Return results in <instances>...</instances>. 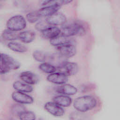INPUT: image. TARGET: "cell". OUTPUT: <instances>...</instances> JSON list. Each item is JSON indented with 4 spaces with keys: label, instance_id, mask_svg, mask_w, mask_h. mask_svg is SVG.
<instances>
[{
    "label": "cell",
    "instance_id": "cell-29",
    "mask_svg": "<svg viewBox=\"0 0 120 120\" xmlns=\"http://www.w3.org/2000/svg\"><path fill=\"white\" fill-rule=\"evenodd\" d=\"M1 53L0 52V55H1Z\"/></svg>",
    "mask_w": 120,
    "mask_h": 120
},
{
    "label": "cell",
    "instance_id": "cell-13",
    "mask_svg": "<svg viewBox=\"0 0 120 120\" xmlns=\"http://www.w3.org/2000/svg\"><path fill=\"white\" fill-rule=\"evenodd\" d=\"M41 33L44 38L51 39L60 34V29L55 26H50L41 31Z\"/></svg>",
    "mask_w": 120,
    "mask_h": 120
},
{
    "label": "cell",
    "instance_id": "cell-17",
    "mask_svg": "<svg viewBox=\"0 0 120 120\" xmlns=\"http://www.w3.org/2000/svg\"><path fill=\"white\" fill-rule=\"evenodd\" d=\"M13 87L16 91L24 92L30 93L33 91V87L22 81H16L13 84Z\"/></svg>",
    "mask_w": 120,
    "mask_h": 120
},
{
    "label": "cell",
    "instance_id": "cell-23",
    "mask_svg": "<svg viewBox=\"0 0 120 120\" xmlns=\"http://www.w3.org/2000/svg\"><path fill=\"white\" fill-rule=\"evenodd\" d=\"M41 17L38 14V11H31L26 15V20L30 23L37 22Z\"/></svg>",
    "mask_w": 120,
    "mask_h": 120
},
{
    "label": "cell",
    "instance_id": "cell-28",
    "mask_svg": "<svg viewBox=\"0 0 120 120\" xmlns=\"http://www.w3.org/2000/svg\"><path fill=\"white\" fill-rule=\"evenodd\" d=\"M55 0H39V4L40 5L45 6L53 2Z\"/></svg>",
    "mask_w": 120,
    "mask_h": 120
},
{
    "label": "cell",
    "instance_id": "cell-9",
    "mask_svg": "<svg viewBox=\"0 0 120 120\" xmlns=\"http://www.w3.org/2000/svg\"><path fill=\"white\" fill-rule=\"evenodd\" d=\"M46 21L50 25L56 26L64 24L66 22L67 18L64 15L57 12L46 17Z\"/></svg>",
    "mask_w": 120,
    "mask_h": 120
},
{
    "label": "cell",
    "instance_id": "cell-14",
    "mask_svg": "<svg viewBox=\"0 0 120 120\" xmlns=\"http://www.w3.org/2000/svg\"><path fill=\"white\" fill-rule=\"evenodd\" d=\"M56 91L60 94L65 95H73L77 92V88L70 84H63L58 87L56 89Z\"/></svg>",
    "mask_w": 120,
    "mask_h": 120
},
{
    "label": "cell",
    "instance_id": "cell-10",
    "mask_svg": "<svg viewBox=\"0 0 120 120\" xmlns=\"http://www.w3.org/2000/svg\"><path fill=\"white\" fill-rule=\"evenodd\" d=\"M60 7V6L53 3L40 8L38 10V12L41 17H47L57 12Z\"/></svg>",
    "mask_w": 120,
    "mask_h": 120
},
{
    "label": "cell",
    "instance_id": "cell-26",
    "mask_svg": "<svg viewBox=\"0 0 120 120\" xmlns=\"http://www.w3.org/2000/svg\"><path fill=\"white\" fill-rule=\"evenodd\" d=\"M51 25L48 24V23L45 20V21L42 20L39 22H37V23L35 25V28L38 31H42V30H44L46 28H48Z\"/></svg>",
    "mask_w": 120,
    "mask_h": 120
},
{
    "label": "cell",
    "instance_id": "cell-12",
    "mask_svg": "<svg viewBox=\"0 0 120 120\" xmlns=\"http://www.w3.org/2000/svg\"><path fill=\"white\" fill-rule=\"evenodd\" d=\"M74 43V40L70 37H66L60 34L53 38L50 39V44L56 47L69 44Z\"/></svg>",
    "mask_w": 120,
    "mask_h": 120
},
{
    "label": "cell",
    "instance_id": "cell-21",
    "mask_svg": "<svg viewBox=\"0 0 120 120\" xmlns=\"http://www.w3.org/2000/svg\"><path fill=\"white\" fill-rule=\"evenodd\" d=\"M32 56L35 60L41 63L45 62L49 58V55L45 52L41 50L34 51L32 53Z\"/></svg>",
    "mask_w": 120,
    "mask_h": 120
},
{
    "label": "cell",
    "instance_id": "cell-16",
    "mask_svg": "<svg viewBox=\"0 0 120 120\" xmlns=\"http://www.w3.org/2000/svg\"><path fill=\"white\" fill-rule=\"evenodd\" d=\"M53 102L61 107H68L72 103V99L68 95H60L55 96L53 99Z\"/></svg>",
    "mask_w": 120,
    "mask_h": 120
},
{
    "label": "cell",
    "instance_id": "cell-5",
    "mask_svg": "<svg viewBox=\"0 0 120 120\" xmlns=\"http://www.w3.org/2000/svg\"><path fill=\"white\" fill-rule=\"evenodd\" d=\"M57 68L61 69V71L59 72H62L68 76L75 75L78 72L79 68L76 63L67 61H63Z\"/></svg>",
    "mask_w": 120,
    "mask_h": 120
},
{
    "label": "cell",
    "instance_id": "cell-8",
    "mask_svg": "<svg viewBox=\"0 0 120 120\" xmlns=\"http://www.w3.org/2000/svg\"><path fill=\"white\" fill-rule=\"evenodd\" d=\"M45 109L51 114L57 117L62 116L65 111L62 107L60 106L53 102H48L44 105Z\"/></svg>",
    "mask_w": 120,
    "mask_h": 120
},
{
    "label": "cell",
    "instance_id": "cell-24",
    "mask_svg": "<svg viewBox=\"0 0 120 120\" xmlns=\"http://www.w3.org/2000/svg\"><path fill=\"white\" fill-rule=\"evenodd\" d=\"M18 117L21 120H34L36 118V115L33 112L26 110L21 112Z\"/></svg>",
    "mask_w": 120,
    "mask_h": 120
},
{
    "label": "cell",
    "instance_id": "cell-11",
    "mask_svg": "<svg viewBox=\"0 0 120 120\" xmlns=\"http://www.w3.org/2000/svg\"><path fill=\"white\" fill-rule=\"evenodd\" d=\"M21 81L30 85L37 84L39 80L36 74L30 71H25L22 72L19 76Z\"/></svg>",
    "mask_w": 120,
    "mask_h": 120
},
{
    "label": "cell",
    "instance_id": "cell-18",
    "mask_svg": "<svg viewBox=\"0 0 120 120\" xmlns=\"http://www.w3.org/2000/svg\"><path fill=\"white\" fill-rule=\"evenodd\" d=\"M11 70L7 59V54L1 53L0 56V75H4Z\"/></svg>",
    "mask_w": 120,
    "mask_h": 120
},
{
    "label": "cell",
    "instance_id": "cell-7",
    "mask_svg": "<svg viewBox=\"0 0 120 120\" xmlns=\"http://www.w3.org/2000/svg\"><path fill=\"white\" fill-rule=\"evenodd\" d=\"M47 80L52 83L61 85L66 83L68 81V76L61 72H54L47 76Z\"/></svg>",
    "mask_w": 120,
    "mask_h": 120
},
{
    "label": "cell",
    "instance_id": "cell-4",
    "mask_svg": "<svg viewBox=\"0 0 120 120\" xmlns=\"http://www.w3.org/2000/svg\"><path fill=\"white\" fill-rule=\"evenodd\" d=\"M56 49L58 53L64 59L71 58L76 52V49L74 43H69L57 47Z\"/></svg>",
    "mask_w": 120,
    "mask_h": 120
},
{
    "label": "cell",
    "instance_id": "cell-27",
    "mask_svg": "<svg viewBox=\"0 0 120 120\" xmlns=\"http://www.w3.org/2000/svg\"><path fill=\"white\" fill-rule=\"evenodd\" d=\"M73 0H55L53 2L61 7L62 5H67L71 3Z\"/></svg>",
    "mask_w": 120,
    "mask_h": 120
},
{
    "label": "cell",
    "instance_id": "cell-30",
    "mask_svg": "<svg viewBox=\"0 0 120 120\" xmlns=\"http://www.w3.org/2000/svg\"></svg>",
    "mask_w": 120,
    "mask_h": 120
},
{
    "label": "cell",
    "instance_id": "cell-20",
    "mask_svg": "<svg viewBox=\"0 0 120 120\" xmlns=\"http://www.w3.org/2000/svg\"><path fill=\"white\" fill-rule=\"evenodd\" d=\"M18 34L19 33L16 31L7 29L2 31L1 37L5 40L14 41L18 39Z\"/></svg>",
    "mask_w": 120,
    "mask_h": 120
},
{
    "label": "cell",
    "instance_id": "cell-6",
    "mask_svg": "<svg viewBox=\"0 0 120 120\" xmlns=\"http://www.w3.org/2000/svg\"><path fill=\"white\" fill-rule=\"evenodd\" d=\"M11 96L12 99L17 103L29 105L32 104L34 102L33 98L31 96L24 92L16 90L12 93Z\"/></svg>",
    "mask_w": 120,
    "mask_h": 120
},
{
    "label": "cell",
    "instance_id": "cell-22",
    "mask_svg": "<svg viewBox=\"0 0 120 120\" xmlns=\"http://www.w3.org/2000/svg\"><path fill=\"white\" fill-rule=\"evenodd\" d=\"M38 68L40 70L47 74H51L55 72L57 70L56 67L53 65L46 62L41 63L39 65Z\"/></svg>",
    "mask_w": 120,
    "mask_h": 120
},
{
    "label": "cell",
    "instance_id": "cell-25",
    "mask_svg": "<svg viewBox=\"0 0 120 120\" xmlns=\"http://www.w3.org/2000/svg\"><path fill=\"white\" fill-rule=\"evenodd\" d=\"M12 113L15 115L18 116V115L22 112L24 111L25 110V106L23 104L17 103L13 105L11 108Z\"/></svg>",
    "mask_w": 120,
    "mask_h": 120
},
{
    "label": "cell",
    "instance_id": "cell-3",
    "mask_svg": "<svg viewBox=\"0 0 120 120\" xmlns=\"http://www.w3.org/2000/svg\"><path fill=\"white\" fill-rule=\"evenodd\" d=\"M26 26V19L23 16L20 15L12 16L6 22L7 29L16 32L23 30Z\"/></svg>",
    "mask_w": 120,
    "mask_h": 120
},
{
    "label": "cell",
    "instance_id": "cell-2",
    "mask_svg": "<svg viewBox=\"0 0 120 120\" xmlns=\"http://www.w3.org/2000/svg\"><path fill=\"white\" fill-rule=\"evenodd\" d=\"M86 31L84 25L82 23L77 22L64 25L60 30L61 35L71 37L75 35H82Z\"/></svg>",
    "mask_w": 120,
    "mask_h": 120
},
{
    "label": "cell",
    "instance_id": "cell-15",
    "mask_svg": "<svg viewBox=\"0 0 120 120\" xmlns=\"http://www.w3.org/2000/svg\"><path fill=\"white\" fill-rule=\"evenodd\" d=\"M35 33L31 30H24L18 34V39L22 43L29 44L34 41L35 38Z\"/></svg>",
    "mask_w": 120,
    "mask_h": 120
},
{
    "label": "cell",
    "instance_id": "cell-19",
    "mask_svg": "<svg viewBox=\"0 0 120 120\" xmlns=\"http://www.w3.org/2000/svg\"><path fill=\"white\" fill-rule=\"evenodd\" d=\"M8 47L11 51L19 53H23L27 51V48L26 46L20 43L14 41L8 42Z\"/></svg>",
    "mask_w": 120,
    "mask_h": 120
},
{
    "label": "cell",
    "instance_id": "cell-1",
    "mask_svg": "<svg viewBox=\"0 0 120 120\" xmlns=\"http://www.w3.org/2000/svg\"><path fill=\"white\" fill-rule=\"evenodd\" d=\"M97 104V100L94 97L85 95L76 98L74 101L73 106L78 112H84L94 108Z\"/></svg>",
    "mask_w": 120,
    "mask_h": 120
}]
</instances>
